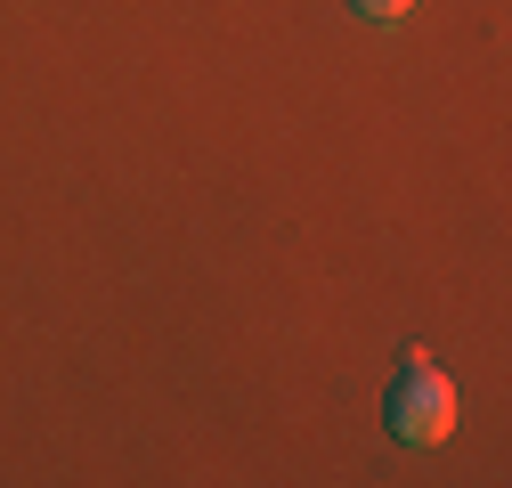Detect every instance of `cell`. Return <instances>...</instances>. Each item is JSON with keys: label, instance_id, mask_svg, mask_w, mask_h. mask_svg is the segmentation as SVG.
<instances>
[{"label": "cell", "instance_id": "6da1fadb", "mask_svg": "<svg viewBox=\"0 0 512 488\" xmlns=\"http://www.w3.org/2000/svg\"><path fill=\"white\" fill-rule=\"evenodd\" d=\"M391 440L399 448H439L447 432H456V383L431 366V350H407L399 358V383H391Z\"/></svg>", "mask_w": 512, "mask_h": 488}, {"label": "cell", "instance_id": "7a4b0ae2", "mask_svg": "<svg viewBox=\"0 0 512 488\" xmlns=\"http://www.w3.org/2000/svg\"><path fill=\"white\" fill-rule=\"evenodd\" d=\"M350 9H358L366 25H399V17H415V0H350Z\"/></svg>", "mask_w": 512, "mask_h": 488}]
</instances>
